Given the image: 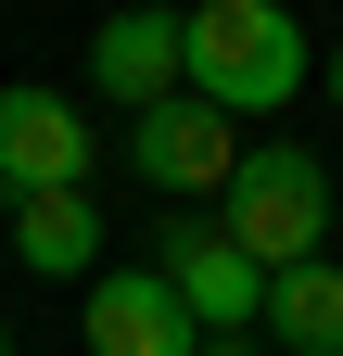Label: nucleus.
<instances>
[{
  "mask_svg": "<svg viewBox=\"0 0 343 356\" xmlns=\"http://www.w3.org/2000/svg\"><path fill=\"white\" fill-rule=\"evenodd\" d=\"M0 356H13V331H0Z\"/></svg>",
  "mask_w": 343,
  "mask_h": 356,
  "instance_id": "obj_12",
  "label": "nucleus"
},
{
  "mask_svg": "<svg viewBox=\"0 0 343 356\" xmlns=\"http://www.w3.org/2000/svg\"><path fill=\"white\" fill-rule=\"evenodd\" d=\"M306 51H318V38L292 26V0H191V13H178V89H191V102H217L229 127L280 115L292 89L318 76Z\"/></svg>",
  "mask_w": 343,
  "mask_h": 356,
  "instance_id": "obj_1",
  "label": "nucleus"
},
{
  "mask_svg": "<svg viewBox=\"0 0 343 356\" xmlns=\"http://www.w3.org/2000/svg\"><path fill=\"white\" fill-rule=\"evenodd\" d=\"M76 331H90V356H191V305L153 280V267H102L90 293H76Z\"/></svg>",
  "mask_w": 343,
  "mask_h": 356,
  "instance_id": "obj_7",
  "label": "nucleus"
},
{
  "mask_svg": "<svg viewBox=\"0 0 343 356\" xmlns=\"http://www.w3.org/2000/svg\"><path fill=\"white\" fill-rule=\"evenodd\" d=\"M191 356H242V343H191Z\"/></svg>",
  "mask_w": 343,
  "mask_h": 356,
  "instance_id": "obj_11",
  "label": "nucleus"
},
{
  "mask_svg": "<svg viewBox=\"0 0 343 356\" xmlns=\"http://www.w3.org/2000/svg\"><path fill=\"white\" fill-rule=\"evenodd\" d=\"M90 89L115 115H153V102H178V13L165 0H127V13L90 26Z\"/></svg>",
  "mask_w": 343,
  "mask_h": 356,
  "instance_id": "obj_6",
  "label": "nucleus"
},
{
  "mask_svg": "<svg viewBox=\"0 0 343 356\" xmlns=\"http://www.w3.org/2000/svg\"><path fill=\"white\" fill-rule=\"evenodd\" d=\"M127 165L153 178L165 204H203V191H229V165H242V127L217 115V102H153V115H127Z\"/></svg>",
  "mask_w": 343,
  "mask_h": 356,
  "instance_id": "obj_5",
  "label": "nucleus"
},
{
  "mask_svg": "<svg viewBox=\"0 0 343 356\" xmlns=\"http://www.w3.org/2000/svg\"><path fill=\"white\" fill-rule=\"evenodd\" d=\"M0 216H13V267H26V280H102V204L90 191H38V204H0Z\"/></svg>",
  "mask_w": 343,
  "mask_h": 356,
  "instance_id": "obj_8",
  "label": "nucleus"
},
{
  "mask_svg": "<svg viewBox=\"0 0 343 356\" xmlns=\"http://www.w3.org/2000/svg\"><path fill=\"white\" fill-rule=\"evenodd\" d=\"M267 331H280L292 356H343V267H331V254H306V267L267 280Z\"/></svg>",
  "mask_w": 343,
  "mask_h": 356,
  "instance_id": "obj_9",
  "label": "nucleus"
},
{
  "mask_svg": "<svg viewBox=\"0 0 343 356\" xmlns=\"http://www.w3.org/2000/svg\"><path fill=\"white\" fill-rule=\"evenodd\" d=\"M90 165H102V140H90V115H76L64 89H38V76L0 89V204L90 191Z\"/></svg>",
  "mask_w": 343,
  "mask_h": 356,
  "instance_id": "obj_4",
  "label": "nucleus"
},
{
  "mask_svg": "<svg viewBox=\"0 0 343 356\" xmlns=\"http://www.w3.org/2000/svg\"><path fill=\"white\" fill-rule=\"evenodd\" d=\"M153 280L191 305V331H203V343L267 331V267H254L217 216H165V229H153Z\"/></svg>",
  "mask_w": 343,
  "mask_h": 356,
  "instance_id": "obj_3",
  "label": "nucleus"
},
{
  "mask_svg": "<svg viewBox=\"0 0 343 356\" xmlns=\"http://www.w3.org/2000/svg\"><path fill=\"white\" fill-rule=\"evenodd\" d=\"M217 229L267 267H306V254H331V165L306 153V140H242V165H229V191H217Z\"/></svg>",
  "mask_w": 343,
  "mask_h": 356,
  "instance_id": "obj_2",
  "label": "nucleus"
},
{
  "mask_svg": "<svg viewBox=\"0 0 343 356\" xmlns=\"http://www.w3.org/2000/svg\"><path fill=\"white\" fill-rule=\"evenodd\" d=\"M331 102H343V38H331Z\"/></svg>",
  "mask_w": 343,
  "mask_h": 356,
  "instance_id": "obj_10",
  "label": "nucleus"
}]
</instances>
